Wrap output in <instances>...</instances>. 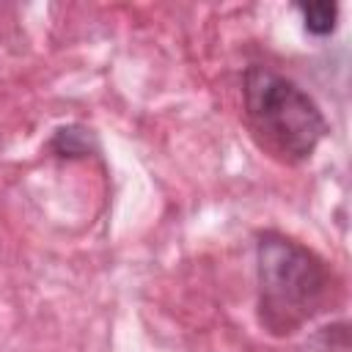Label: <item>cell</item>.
Returning <instances> with one entry per match:
<instances>
[{"instance_id":"cell-1","label":"cell","mask_w":352,"mask_h":352,"mask_svg":"<svg viewBox=\"0 0 352 352\" xmlns=\"http://www.w3.org/2000/svg\"><path fill=\"white\" fill-rule=\"evenodd\" d=\"M248 124L258 143L283 162H302L327 132L316 102L292 80L264 66L245 74Z\"/></svg>"},{"instance_id":"cell-2","label":"cell","mask_w":352,"mask_h":352,"mask_svg":"<svg viewBox=\"0 0 352 352\" xmlns=\"http://www.w3.org/2000/svg\"><path fill=\"white\" fill-rule=\"evenodd\" d=\"M330 286L327 267L302 245L267 234L258 242L261 322L272 333H294L319 311Z\"/></svg>"},{"instance_id":"cell-3","label":"cell","mask_w":352,"mask_h":352,"mask_svg":"<svg viewBox=\"0 0 352 352\" xmlns=\"http://www.w3.org/2000/svg\"><path fill=\"white\" fill-rule=\"evenodd\" d=\"M297 8L305 19L308 33H314V36L333 33L336 19H338V6L336 3H311V6H297Z\"/></svg>"}]
</instances>
